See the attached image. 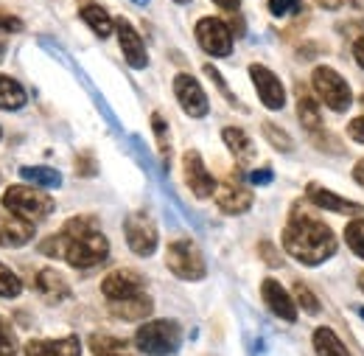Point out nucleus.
<instances>
[{
  "instance_id": "6e6552de",
  "label": "nucleus",
  "mask_w": 364,
  "mask_h": 356,
  "mask_svg": "<svg viewBox=\"0 0 364 356\" xmlns=\"http://www.w3.org/2000/svg\"><path fill=\"white\" fill-rule=\"evenodd\" d=\"M124 236H127L129 250L140 258H149L157 250V227L146 214H132L124 222Z\"/></svg>"
},
{
  "instance_id": "7c9ffc66",
  "label": "nucleus",
  "mask_w": 364,
  "mask_h": 356,
  "mask_svg": "<svg viewBox=\"0 0 364 356\" xmlns=\"http://www.w3.org/2000/svg\"><path fill=\"white\" fill-rule=\"evenodd\" d=\"M264 135H267V140L272 143L274 149H280V152H291V149H294L291 137H289V135L283 132V130H277L274 124H269V121L264 124Z\"/></svg>"
},
{
  "instance_id": "c85d7f7f",
  "label": "nucleus",
  "mask_w": 364,
  "mask_h": 356,
  "mask_svg": "<svg viewBox=\"0 0 364 356\" xmlns=\"http://www.w3.org/2000/svg\"><path fill=\"white\" fill-rule=\"evenodd\" d=\"M151 127H154V135H157V143H160V155H163V166L168 169V157H171V143H168V127L166 121L154 112L151 115Z\"/></svg>"
},
{
  "instance_id": "f704fd0d",
  "label": "nucleus",
  "mask_w": 364,
  "mask_h": 356,
  "mask_svg": "<svg viewBox=\"0 0 364 356\" xmlns=\"http://www.w3.org/2000/svg\"><path fill=\"white\" fill-rule=\"evenodd\" d=\"M76 172H79V177H95L98 166H95L90 152H82V155L76 157Z\"/></svg>"
},
{
  "instance_id": "dca6fc26",
  "label": "nucleus",
  "mask_w": 364,
  "mask_h": 356,
  "mask_svg": "<svg viewBox=\"0 0 364 356\" xmlns=\"http://www.w3.org/2000/svg\"><path fill=\"white\" fill-rule=\"evenodd\" d=\"M26 356H82L79 337H62V340H28Z\"/></svg>"
},
{
  "instance_id": "412c9836",
  "label": "nucleus",
  "mask_w": 364,
  "mask_h": 356,
  "mask_svg": "<svg viewBox=\"0 0 364 356\" xmlns=\"http://www.w3.org/2000/svg\"><path fill=\"white\" fill-rule=\"evenodd\" d=\"M109 312L127 323H135V320H143L151 314V298L143 292L137 298H129V300H118V303H109Z\"/></svg>"
},
{
  "instance_id": "aec40b11",
  "label": "nucleus",
  "mask_w": 364,
  "mask_h": 356,
  "mask_svg": "<svg viewBox=\"0 0 364 356\" xmlns=\"http://www.w3.org/2000/svg\"><path fill=\"white\" fill-rule=\"evenodd\" d=\"M79 17L87 23V28H90L95 37H101V40H107V37L112 34V28H115L112 17H109L107 9L98 6V3H82V6H79Z\"/></svg>"
},
{
  "instance_id": "f8f14e48",
  "label": "nucleus",
  "mask_w": 364,
  "mask_h": 356,
  "mask_svg": "<svg viewBox=\"0 0 364 356\" xmlns=\"http://www.w3.org/2000/svg\"><path fill=\"white\" fill-rule=\"evenodd\" d=\"M250 76H252V82H255V90H258L264 107H267V110H283V104H286V90H283V82L274 76L272 70L264 68V65H250Z\"/></svg>"
},
{
  "instance_id": "37998d69",
  "label": "nucleus",
  "mask_w": 364,
  "mask_h": 356,
  "mask_svg": "<svg viewBox=\"0 0 364 356\" xmlns=\"http://www.w3.org/2000/svg\"><path fill=\"white\" fill-rule=\"evenodd\" d=\"M342 0H319V6H325V9H336Z\"/></svg>"
},
{
  "instance_id": "603ef678",
  "label": "nucleus",
  "mask_w": 364,
  "mask_h": 356,
  "mask_svg": "<svg viewBox=\"0 0 364 356\" xmlns=\"http://www.w3.org/2000/svg\"><path fill=\"white\" fill-rule=\"evenodd\" d=\"M362 107H364V95H362Z\"/></svg>"
},
{
  "instance_id": "c9c22d12",
  "label": "nucleus",
  "mask_w": 364,
  "mask_h": 356,
  "mask_svg": "<svg viewBox=\"0 0 364 356\" xmlns=\"http://www.w3.org/2000/svg\"><path fill=\"white\" fill-rule=\"evenodd\" d=\"M205 73H208V76H210V79L216 82V88H219V93H222V95L228 98L230 104H238V98H235V95L230 93V88H228V85H225V79H222V73H219V70H216L213 65H205Z\"/></svg>"
},
{
  "instance_id": "a211bd4d",
  "label": "nucleus",
  "mask_w": 364,
  "mask_h": 356,
  "mask_svg": "<svg viewBox=\"0 0 364 356\" xmlns=\"http://www.w3.org/2000/svg\"><path fill=\"white\" fill-rule=\"evenodd\" d=\"M34 286H37V292L46 298L48 303H62V300L70 298V286H68V281H65L53 267L40 269L37 278H34Z\"/></svg>"
},
{
  "instance_id": "393cba45",
  "label": "nucleus",
  "mask_w": 364,
  "mask_h": 356,
  "mask_svg": "<svg viewBox=\"0 0 364 356\" xmlns=\"http://www.w3.org/2000/svg\"><path fill=\"white\" fill-rule=\"evenodd\" d=\"M314 351H317V356H350L348 348L342 345V340L331 328H317L314 331Z\"/></svg>"
},
{
  "instance_id": "20e7f679",
  "label": "nucleus",
  "mask_w": 364,
  "mask_h": 356,
  "mask_svg": "<svg viewBox=\"0 0 364 356\" xmlns=\"http://www.w3.org/2000/svg\"><path fill=\"white\" fill-rule=\"evenodd\" d=\"M135 345L146 356H174L182 345V328L174 320L143 323L135 334Z\"/></svg>"
},
{
  "instance_id": "4468645a",
  "label": "nucleus",
  "mask_w": 364,
  "mask_h": 356,
  "mask_svg": "<svg viewBox=\"0 0 364 356\" xmlns=\"http://www.w3.org/2000/svg\"><path fill=\"white\" fill-rule=\"evenodd\" d=\"M261 298H264L267 309H269L274 317H280V320H286V323H294V320H297V303L291 300V295H289L274 278H267V281L261 283Z\"/></svg>"
},
{
  "instance_id": "09e8293b",
  "label": "nucleus",
  "mask_w": 364,
  "mask_h": 356,
  "mask_svg": "<svg viewBox=\"0 0 364 356\" xmlns=\"http://www.w3.org/2000/svg\"><path fill=\"white\" fill-rule=\"evenodd\" d=\"M132 3H137V6H146V3H149V0H132Z\"/></svg>"
},
{
  "instance_id": "f3484780",
  "label": "nucleus",
  "mask_w": 364,
  "mask_h": 356,
  "mask_svg": "<svg viewBox=\"0 0 364 356\" xmlns=\"http://www.w3.org/2000/svg\"><path fill=\"white\" fill-rule=\"evenodd\" d=\"M34 239V224L11 216L9 211L0 214V247H26Z\"/></svg>"
},
{
  "instance_id": "e433bc0d",
  "label": "nucleus",
  "mask_w": 364,
  "mask_h": 356,
  "mask_svg": "<svg viewBox=\"0 0 364 356\" xmlns=\"http://www.w3.org/2000/svg\"><path fill=\"white\" fill-rule=\"evenodd\" d=\"M258 253H261V258L269 264V267H280V256L274 253V247L269 241H261V247H258Z\"/></svg>"
},
{
  "instance_id": "864d4df0",
  "label": "nucleus",
  "mask_w": 364,
  "mask_h": 356,
  "mask_svg": "<svg viewBox=\"0 0 364 356\" xmlns=\"http://www.w3.org/2000/svg\"><path fill=\"white\" fill-rule=\"evenodd\" d=\"M0 137H3V132H0Z\"/></svg>"
},
{
  "instance_id": "4c0bfd02",
  "label": "nucleus",
  "mask_w": 364,
  "mask_h": 356,
  "mask_svg": "<svg viewBox=\"0 0 364 356\" xmlns=\"http://www.w3.org/2000/svg\"><path fill=\"white\" fill-rule=\"evenodd\" d=\"M250 182H252V185H269V182H272V169H258V172H252V174H250Z\"/></svg>"
},
{
  "instance_id": "72a5a7b5",
  "label": "nucleus",
  "mask_w": 364,
  "mask_h": 356,
  "mask_svg": "<svg viewBox=\"0 0 364 356\" xmlns=\"http://www.w3.org/2000/svg\"><path fill=\"white\" fill-rule=\"evenodd\" d=\"M0 31H6V34H17V31H23V20H20L17 14L0 9Z\"/></svg>"
},
{
  "instance_id": "2eb2a0df",
  "label": "nucleus",
  "mask_w": 364,
  "mask_h": 356,
  "mask_svg": "<svg viewBox=\"0 0 364 356\" xmlns=\"http://www.w3.org/2000/svg\"><path fill=\"white\" fill-rule=\"evenodd\" d=\"M115 28H118V43H121V51L127 56V65H132L135 70H143L149 65V53H146V45L140 40V34L132 28V23L124 20V17L115 23Z\"/></svg>"
},
{
  "instance_id": "473e14b6",
  "label": "nucleus",
  "mask_w": 364,
  "mask_h": 356,
  "mask_svg": "<svg viewBox=\"0 0 364 356\" xmlns=\"http://www.w3.org/2000/svg\"><path fill=\"white\" fill-rule=\"evenodd\" d=\"M269 11L274 17H289V14L300 11V0H269Z\"/></svg>"
},
{
  "instance_id": "ea45409f",
  "label": "nucleus",
  "mask_w": 364,
  "mask_h": 356,
  "mask_svg": "<svg viewBox=\"0 0 364 356\" xmlns=\"http://www.w3.org/2000/svg\"><path fill=\"white\" fill-rule=\"evenodd\" d=\"M353 59H356V62L364 68V34L356 40V43H353Z\"/></svg>"
},
{
  "instance_id": "7ed1b4c3",
  "label": "nucleus",
  "mask_w": 364,
  "mask_h": 356,
  "mask_svg": "<svg viewBox=\"0 0 364 356\" xmlns=\"http://www.w3.org/2000/svg\"><path fill=\"white\" fill-rule=\"evenodd\" d=\"M3 208L23 219V222H43L53 214V199L43 194L40 188H31V185H9L6 194H3Z\"/></svg>"
},
{
  "instance_id": "f257e3e1",
  "label": "nucleus",
  "mask_w": 364,
  "mask_h": 356,
  "mask_svg": "<svg viewBox=\"0 0 364 356\" xmlns=\"http://www.w3.org/2000/svg\"><path fill=\"white\" fill-rule=\"evenodd\" d=\"M40 253L48 258L68 261L76 269H92L98 267L109 256V241L104 233H98L95 219L90 216H76L65 224L59 233L48 236L40 244Z\"/></svg>"
},
{
  "instance_id": "0eeeda50",
  "label": "nucleus",
  "mask_w": 364,
  "mask_h": 356,
  "mask_svg": "<svg viewBox=\"0 0 364 356\" xmlns=\"http://www.w3.org/2000/svg\"><path fill=\"white\" fill-rule=\"evenodd\" d=\"M196 43L210 56H230L232 53V31L219 17H202L196 23Z\"/></svg>"
},
{
  "instance_id": "6ab92c4d",
  "label": "nucleus",
  "mask_w": 364,
  "mask_h": 356,
  "mask_svg": "<svg viewBox=\"0 0 364 356\" xmlns=\"http://www.w3.org/2000/svg\"><path fill=\"white\" fill-rule=\"evenodd\" d=\"M306 197H309L317 208L333 211V214H359V211H362V205H356V202H350V199H342L339 194H333V191H328V188H322V185H309V188H306Z\"/></svg>"
},
{
  "instance_id": "423d86ee",
  "label": "nucleus",
  "mask_w": 364,
  "mask_h": 356,
  "mask_svg": "<svg viewBox=\"0 0 364 356\" xmlns=\"http://www.w3.org/2000/svg\"><path fill=\"white\" fill-rule=\"evenodd\" d=\"M311 85L317 90L319 101L328 107V110H333V112H345L348 107H350V88H348V82L333 70V68H317L314 70V76H311Z\"/></svg>"
},
{
  "instance_id": "9b49d317",
  "label": "nucleus",
  "mask_w": 364,
  "mask_h": 356,
  "mask_svg": "<svg viewBox=\"0 0 364 356\" xmlns=\"http://www.w3.org/2000/svg\"><path fill=\"white\" fill-rule=\"evenodd\" d=\"M182 172H185V182H188V188L193 191L196 199H210L216 194V179L210 177V172L205 169L199 152H185Z\"/></svg>"
},
{
  "instance_id": "cd10ccee",
  "label": "nucleus",
  "mask_w": 364,
  "mask_h": 356,
  "mask_svg": "<svg viewBox=\"0 0 364 356\" xmlns=\"http://www.w3.org/2000/svg\"><path fill=\"white\" fill-rule=\"evenodd\" d=\"M17 348H20L17 334H14V328L9 325V320L0 314V356H14Z\"/></svg>"
},
{
  "instance_id": "2f4dec72",
  "label": "nucleus",
  "mask_w": 364,
  "mask_h": 356,
  "mask_svg": "<svg viewBox=\"0 0 364 356\" xmlns=\"http://www.w3.org/2000/svg\"><path fill=\"white\" fill-rule=\"evenodd\" d=\"M294 298H297V303H300V309H303V312H309V314L319 312V300L314 298V292H311L309 286L297 283V286H294Z\"/></svg>"
},
{
  "instance_id": "de8ad7c7",
  "label": "nucleus",
  "mask_w": 364,
  "mask_h": 356,
  "mask_svg": "<svg viewBox=\"0 0 364 356\" xmlns=\"http://www.w3.org/2000/svg\"><path fill=\"white\" fill-rule=\"evenodd\" d=\"M359 286H362V292H364V272L359 275Z\"/></svg>"
},
{
  "instance_id": "bb28decb",
  "label": "nucleus",
  "mask_w": 364,
  "mask_h": 356,
  "mask_svg": "<svg viewBox=\"0 0 364 356\" xmlns=\"http://www.w3.org/2000/svg\"><path fill=\"white\" fill-rule=\"evenodd\" d=\"M20 292H23V281L6 267V264H0V298L11 300V298H17Z\"/></svg>"
},
{
  "instance_id": "58836bf2",
  "label": "nucleus",
  "mask_w": 364,
  "mask_h": 356,
  "mask_svg": "<svg viewBox=\"0 0 364 356\" xmlns=\"http://www.w3.org/2000/svg\"><path fill=\"white\" fill-rule=\"evenodd\" d=\"M348 132H350V137H353V140L364 143V115H362V118H353V121H350Z\"/></svg>"
},
{
  "instance_id": "a18cd8bd",
  "label": "nucleus",
  "mask_w": 364,
  "mask_h": 356,
  "mask_svg": "<svg viewBox=\"0 0 364 356\" xmlns=\"http://www.w3.org/2000/svg\"><path fill=\"white\" fill-rule=\"evenodd\" d=\"M95 356H127V354H121V351H112V354H95Z\"/></svg>"
},
{
  "instance_id": "39448f33",
  "label": "nucleus",
  "mask_w": 364,
  "mask_h": 356,
  "mask_svg": "<svg viewBox=\"0 0 364 356\" xmlns=\"http://www.w3.org/2000/svg\"><path fill=\"white\" fill-rule=\"evenodd\" d=\"M166 264L182 281H202L208 275V264H205L202 250L193 241H185V239L171 241L166 247Z\"/></svg>"
},
{
  "instance_id": "79ce46f5",
  "label": "nucleus",
  "mask_w": 364,
  "mask_h": 356,
  "mask_svg": "<svg viewBox=\"0 0 364 356\" xmlns=\"http://www.w3.org/2000/svg\"><path fill=\"white\" fill-rule=\"evenodd\" d=\"M216 6H222V9H228V11H232V9H238V0H213Z\"/></svg>"
},
{
  "instance_id": "a19ab883",
  "label": "nucleus",
  "mask_w": 364,
  "mask_h": 356,
  "mask_svg": "<svg viewBox=\"0 0 364 356\" xmlns=\"http://www.w3.org/2000/svg\"><path fill=\"white\" fill-rule=\"evenodd\" d=\"M353 179H356V182L364 188V160H359V163H356V169H353Z\"/></svg>"
},
{
  "instance_id": "c03bdc74",
  "label": "nucleus",
  "mask_w": 364,
  "mask_h": 356,
  "mask_svg": "<svg viewBox=\"0 0 364 356\" xmlns=\"http://www.w3.org/2000/svg\"><path fill=\"white\" fill-rule=\"evenodd\" d=\"M350 6L353 9H364V0H350Z\"/></svg>"
},
{
  "instance_id": "4be33fe9",
  "label": "nucleus",
  "mask_w": 364,
  "mask_h": 356,
  "mask_svg": "<svg viewBox=\"0 0 364 356\" xmlns=\"http://www.w3.org/2000/svg\"><path fill=\"white\" fill-rule=\"evenodd\" d=\"M297 115H300V124L306 127V132H311L314 137L322 135V112H319L317 101L306 90L297 93Z\"/></svg>"
},
{
  "instance_id": "9d476101",
  "label": "nucleus",
  "mask_w": 364,
  "mask_h": 356,
  "mask_svg": "<svg viewBox=\"0 0 364 356\" xmlns=\"http://www.w3.org/2000/svg\"><path fill=\"white\" fill-rule=\"evenodd\" d=\"M174 95H177L180 107L191 118H205L208 110H210L205 90H202V85H199L191 73H180V76L174 79Z\"/></svg>"
},
{
  "instance_id": "5701e85b",
  "label": "nucleus",
  "mask_w": 364,
  "mask_h": 356,
  "mask_svg": "<svg viewBox=\"0 0 364 356\" xmlns=\"http://www.w3.org/2000/svg\"><path fill=\"white\" fill-rule=\"evenodd\" d=\"M222 137H225V143H228L230 152L238 157V163L252 160V155H255V143H252V137L244 132V130H238V127H225V130H222Z\"/></svg>"
},
{
  "instance_id": "49530a36",
  "label": "nucleus",
  "mask_w": 364,
  "mask_h": 356,
  "mask_svg": "<svg viewBox=\"0 0 364 356\" xmlns=\"http://www.w3.org/2000/svg\"><path fill=\"white\" fill-rule=\"evenodd\" d=\"M3 53H6V43H0V59H3Z\"/></svg>"
},
{
  "instance_id": "c756f323",
  "label": "nucleus",
  "mask_w": 364,
  "mask_h": 356,
  "mask_svg": "<svg viewBox=\"0 0 364 356\" xmlns=\"http://www.w3.org/2000/svg\"><path fill=\"white\" fill-rule=\"evenodd\" d=\"M345 239H348L350 250L364 258V219H356V222L348 224V227H345Z\"/></svg>"
},
{
  "instance_id": "b1692460",
  "label": "nucleus",
  "mask_w": 364,
  "mask_h": 356,
  "mask_svg": "<svg viewBox=\"0 0 364 356\" xmlns=\"http://www.w3.org/2000/svg\"><path fill=\"white\" fill-rule=\"evenodd\" d=\"M26 101H28L26 88L17 79H9V76L0 73V110H11L14 112V110L26 107Z\"/></svg>"
},
{
  "instance_id": "1a4fd4ad",
  "label": "nucleus",
  "mask_w": 364,
  "mask_h": 356,
  "mask_svg": "<svg viewBox=\"0 0 364 356\" xmlns=\"http://www.w3.org/2000/svg\"><path fill=\"white\" fill-rule=\"evenodd\" d=\"M101 292H104V298L109 303L129 300V298L143 295V278L132 269H115L101 281Z\"/></svg>"
},
{
  "instance_id": "8fccbe9b",
  "label": "nucleus",
  "mask_w": 364,
  "mask_h": 356,
  "mask_svg": "<svg viewBox=\"0 0 364 356\" xmlns=\"http://www.w3.org/2000/svg\"><path fill=\"white\" fill-rule=\"evenodd\" d=\"M356 312H359V317L364 320V306H362V309H356Z\"/></svg>"
},
{
  "instance_id": "f03ea898",
  "label": "nucleus",
  "mask_w": 364,
  "mask_h": 356,
  "mask_svg": "<svg viewBox=\"0 0 364 356\" xmlns=\"http://www.w3.org/2000/svg\"><path fill=\"white\" fill-rule=\"evenodd\" d=\"M283 250L306 267H319L336 253V239L325 222L294 208L291 219L283 227Z\"/></svg>"
},
{
  "instance_id": "ddd939ff",
  "label": "nucleus",
  "mask_w": 364,
  "mask_h": 356,
  "mask_svg": "<svg viewBox=\"0 0 364 356\" xmlns=\"http://www.w3.org/2000/svg\"><path fill=\"white\" fill-rule=\"evenodd\" d=\"M216 205L222 214H230V216H238V214H247L252 208V194L250 188H244L241 182L235 179H228L216 188Z\"/></svg>"
},
{
  "instance_id": "3c124183",
  "label": "nucleus",
  "mask_w": 364,
  "mask_h": 356,
  "mask_svg": "<svg viewBox=\"0 0 364 356\" xmlns=\"http://www.w3.org/2000/svg\"><path fill=\"white\" fill-rule=\"evenodd\" d=\"M174 3H191V0H174Z\"/></svg>"
},
{
  "instance_id": "a878e982",
  "label": "nucleus",
  "mask_w": 364,
  "mask_h": 356,
  "mask_svg": "<svg viewBox=\"0 0 364 356\" xmlns=\"http://www.w3.org/2000/svg\"><path fill=\"white\" fill-rule=\"evenodd\" d=\"M20 177H26L31 185H43V188H59L62 185V174L56 169H48V166H23Z\"/></svg>"
}]
</instances>
